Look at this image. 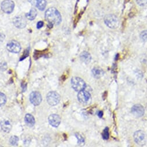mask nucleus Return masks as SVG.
Masks as SVG:
<instances>
[{
  "instance_id": "obj_1",
  "label": "nucleus",
  "mask_w": 147,
  "mask_h": 147,
  "mask_svg": "<svg viewBox=\"0 0 147 147\" xmlns=\"http://www.w3.org/2000/svg\"><path fill=\"white\" fill-rule=\"evenodd\" d=\"M45 18L50 24L55 25H58L61 21V15L55 8H51L46 11Z\"/></svg>"
},
{
  "instance_id": "obj_2",
  "label": "nucleus",
  "mask_w": 147,
  "mask_h": 147,
  "mask_svg": "<svg viewBox=\"0 0 147 147\" xmlns=\"http://www.w3.org/2000/svg\"><path fill=\"white\" fill-rule=\"evenodd\" d=\"M104 22L106 25L111 29H115L118 27L119 21L117 16L114 15H108L104 18Z\"/></svg>"
},
{
  "instance_id": "obj_3",
  "label": "nucleus",
  "mask_w": 147,
  "mask_h": 147,
  "mask_svg": "<svg viewBox=\"0 0 147 147\" xmlns=\"http://www.w3.org/2000/svg\"><path fill=\"white\" fill-rule=\"evenodd\" d=\"M71 85L75 91L80 92L85 88L86 83L81 78L78 77H74L71 80Z\"/></svg>"
},
{
  "instance_id": "obj_4",
  "label": "nucleus",
  "mask_w": 147,
  "mask_h": 147,
  "mask_svg": "<svg viewBox=\"0 0 147 147\" xmlns=\"http://www.w3.org/2000/svg\"><path fill=\"white\" fill-rule=\"evenodd\" d=\"M46 99L48 104L53 106L57 105L59 103L60 100V96L56 92L52 91L47 93Z\"/></svg>"
},
{
  "instance_id": "obj_5",
  "label": "nucleus",
  "mask_w": 147,
  "mask_h": 147,
  "mask_svg": "<svg viewBox=\"0 0 147 147\" xmlns=\"http://www.w3.org/2000/svg\"><path fill=\"white\" fill-rule=\"evenodd\" d=\"M78 99L80 103L87 105L91 101V95L88 91L84 89L79 92L78 94Z\"/></svg>"
},
{
  "instance_id": "obj_6",
  "label": "nucleus",
  "mask_w": 147,
  "mask_h": 147,
  "mask_svg": "<svg viewBox=\"0 0 147 147\" xmlns=\"http://www.w3.org/2000/svg\"><path fill=\"white\" fill-rule=\"evenodd\" d=\"M15 7L14 3L11 0H5L1 4V9L6 13H11L13 12Z\"/></svg>"
},
{
  "instance_id": "obj_7",
  "label": "nucleus",
  "mask_w": 147,
  "mask_h": 147,
  "mask_svg": "<svg viewBox=\"0 0 147 147\" xmlns=\"http://www.w3.org/2000/svg\"><path fill=\"white\" fill-rule=\"evenodd\" d=\"M7 47L9 52L13 53H18L21 50L20 43L15 40H12L9 42L7 44Z\"/></svg>"
},
{
  "instance_id": "obj_8",
  "label": "nucleus",
  "mask_w": 147,
  "mask_h": 147,
  "mask_svg": "<svg viewBox=\"0 0 147 147\" xmlns=\"http://www.w3.org/2000/svg\"><path fill=\"white\" fill-rule=\"evenodd\" d=\"M30 101L34 106H38L42 102V96L39 92L34 91L30 95Z\"/></svg>"
},
{
  "instance_id": "obj_9",
  "label": "nucleus",
  "mask_w": 147,
  "mask_h": 147,
  "mask_svg": "<svg viewBox=\"0 0 147 147\" xmlns=\"http://www.w3.org/2000/svg\"><path fill=\"white\" fill-rule=\"evenodd\" d=\"M134 138L136 143L140 145H143L145 144L146 140H145V135L144 132L141 130L137 131L134 134Z\"/></svg>"
},
{
  "instance_id": "obj_10",
  "label": "nucleus",
  "mask_w": 147,
  "mask_h": 147,
  "mask_svg": "<svg viewBox=\"0 0 147 147\" xmlns=\"http://www.w3.org/2000/svg\"><path fill=\"white\" fill-rule=\"evenodd\" d=\"M14 25L18 28H24L27 25L26 19L21 16H16L13 19Z\"/></svg>"
},
{
  "instance_id": "obj_11",
  "label": "nucleus",
  "mask_w": 147,
  "mask_h": 147,
  "mask_svg": "<svg viewBox=\"0 0 147 147\" xmlns=\"http://www.w3.org/2000/svg\"><path fill=\"white\" fill-rule=\"evenodd\" d=\"M132 112L137 117H141L144 114V108L141 105H134L132 109Z\"/></svg>"
},
{
  "instance_id": "obj_12",
  "label": "nucleus",
  "mask_w": 147,
  "mask_h": 147,
  "mask_svg": "<svg viewBox=\"0 0 147 147\" xmlns=\"http://www.w3.org/2000/svg\"><path fill=\"white\" fill-rule=\"evenodd\" d=\"M49 124L53 127H58L60 124L61 119L57 114H52L48 118Z\"/></svg>"
},
{
  "instance_id": "obj_13",
  "label": "nucleus",
  "mask_w": 147,
  "mask_h": 147,
  "mask_svg": "<svg viewBox=\"0 0 147 147\" xmlns=\"http://www.w3.org/2000/svg\"><path fill=\"white\" fill-rule=\"evenodd\" d=\"M1 127L3 130L7 133H9L12 129L11 124L8 120H3L1 122Z\"/></svg>"
},
{
  "instance_id": "obj_14",
  "label": "nucleus",
  "mask_w": 147,
  "mask_h": 147,
  "mask_svg": "<svg viewBox=\"0 0 147 147\" xmlns=\"http://www.w3.org/2000/svg\"><path fill=\"white\" fill-rule=\"evenodd\" d=\"M24 120H25L26 124L29 126H33L35 124V119L34 117L30 114H27L26 115Z\"/></svg>"
},
{
  "instance_id": "obj_15",
  "label": "nucleus",
  "mask_w": 147,
  "mask_h": 147,
  "mask_svg": "<svg viewBox=\"0 0 147 147\" xmlns=\"http://www.w3.org/2000/svg\"><path fill=\"white\" fill-rule=\"evenodd\" d=\"M92 73L95 78L99 79L102 77L104 75V72L102 69L95 68L92 70Z\"/></svg>"
},
{
  "instance_id": "obj_16",
  "label": "nucleus",
  "mask_w": 147,
  "mask_h": 147,
  "mask_svg": "<svg viewBox=\"0 0 147 147\" xmlns=\"http://www.w3.org/2000/svg\"><path fill=\"white\" fill-rule=\"evenodd\" d=\"M80 58L82 61L85 62L86 64H88L90 62L92 57L90 54L88 52H84L81 54Z\"/></svg>"
},
{
  "instance_id": "obj_17",
  "label": "nucleus",
  "mask_w": 147,
  "mask_h": 147,
  "mask_svg": "<svg viewBox=\"0 0 147 147\" xmlns=\"http://www.w3.org/2000/svg\"><path fill=\"white\" fill-rule=\"evenodd\" d=\"M37 15V10L35 8H32L30 11L26 14V17L30 20H33L35 19Z\"/></svg>"
},
{
  "instance_id": "obj_18",
  "label": "nucleus",
  "mask_w": 147,
  "mask_h": 147,
  "mask_svg": "<svg viewBox=\"0 0 147 147\" xmlns=\"http://www.w3.org/2000/svg\"><path fill=\"white\" fill-rule=\"evenodd\" d=\"M36 6L37 8L40 11H43L46 8V0H37Z\"/></svg>"
},
{
  "instance_id": "obj_19",
  "label": "nucleus",
  "mask_w": 147,
  "mask_h": 147,
  "mask_svg": "<svg viewBox=\"0 0 147 147\" xmlns=\"http://www.w3.org/2000/svg\"><path fill=\"white\" fill-rule=\"evenodd\" d=\"M7 102V97L3 93L0 92V106H4Z\"/></svg>"
},
{
  "instance_id": "obj_20",
  "label": "nucleus",
  "mask_w": 147,
  "mask_h": 147,
  "mask_svg": "<svg viewBox=\"0 0 147 147\" xmlns=\"http://www.w3.org/2000/svg\"><path fill=\"white\" fill-rule=\"evenodd\" d=\"M18 141H19V138L15 136H12L9 140L10 144L12 145H16L17 144Z\"/></svg>"
},
{
  "instance_id": "obj_21",
  "label": "nucleus",
  "mask_w": 147,
  "mask_h": 147,
  "mask_svg": "<svg viewBox=\"0 0 147 147\" xmlns=\"http://www.w3.org/2000/svg\"><path fill=\"white\" fill-rule=\"evenodd\" d=\"M102 137H103V139H104V140H108V138H109V130H108V128H105V129L103 132Z\"/></svg>"
},
{
  "instance_id": "obj_22",
  "label": "nucleus",
  "mask_w": 147,
  "mask_h": 147,
  "mask_svg": "<svg viewBox=\"0 0 147 147\" xmlns=\"http://www.w3.org/2000/svg\"><path fill=\"white\" fill-rule=\"evenodd\" d=\"M140 38L144 42H147V30L141 32L140 34Z\"/></svg>"
},
{
  "instance_id": "obj_23",
  "label": "nucleus",
  "mask_w": 147,
  "mask_h": 147,
  "mask_svg": "<svg viewBox=\"0 0 147 147\" xmlns=\"http://www.w3.org/2000/svg\"><path fill=\"white\" fill-rule=\"evenodd\" d=\"M136 3L140 7H144L147 5V0H136Z\"/></svg>"
},
{
  "instance_id": "obj_24",
  "label": "nucleus",
  "mask_w": 147,
  "mask_h": 147,
  "mask_svg": "<svg viewBox=\"0 0 147 147\" xmlns=\"http://www.w3.org/2000/svg\"><path fill=\"white\" fill-rule=\"evenodd\" d=\"M43 26V21H39L38 22L37 24V28L38 29H40L41 28H42Z\"/></svg>"
},
{
  "instance_id": "obj_25",
  "label": "nucleus",
  "mask_w": 147,
  "mask_h": 147,
  "mask_svg": "<svg viewBox=\"0 0 147 147\" xmlns=\"http://www.w3.org/2000/svg\"><path fill=\"white\" fill-rule=\"evenodd\" d=\"M4 39H5V35L3 34H0V42H3Z\"/></svg>"
},
{
  "instance_id": "obj_26",
  "label": "nucleus",
  "mask_w": 147,
  "mask_h": 147,
  "mask_svg": "<svg viewBox=\"0 0 147 147\" xmlns=\"http://www.w3.org/2000/svg\"><path fill=\"white\" fill-rule=\"evenodd\" d=\"M76 136L78 137V138L79 139V142H84V139H83V138L82 137H81L80 136H79L78 135H78L77 134H76Z\"/></svg>"
},
{
  "instance_id": "obj_27",
  "label": "nucleus",
  "mask_w": 147,
  "mask_h": 147,
  "mask_svg": "<svg viewBox=\"0 0 147 147\" xmlns=\"http://www.w3.org/2000/svg\"><path fill=\"white\" fill-rule=\"evenodd\" d=\"M97 114H98V116H99L100 118H102V117H103V112L102 111H99L98 112V113H97Z\"/></svg>"
}]
</instances>
